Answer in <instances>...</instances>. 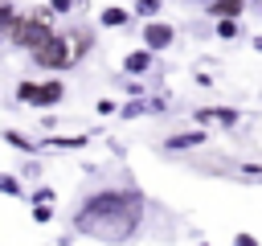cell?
<instances>
[{
    "instance_id": "cb8c5ba5",
    "label": "cell",
    "mask_w": 262,
    "mask_h": 246,
    "mask_svg": "<svg viewBox=\"0 0 262 246\" xmlns=\"http://www.w3.org/2000/svg\"><path fill=\"white\" fill-rule=\"evenodd\" d=\"M201 246H209V242H201Z\"/></svg>"
},
{
    "instance_id": "3957f363",
    "label": "cell",
    "mask_w": 262,
    "mask_h": 246,
    "mask_svg": "<svg viewBox=\"0 0 262 246\" xmlns=\"http://www.w3.org/2000/svg\"><path fill=\"white\" fill-rule=\"evenodd\" d=\"M74 61H78V53H74L70 33H53L49 41H41L33 49V66H41V70H70Z\"/></svg>"
},
{
    "instance_id": "6da1fadb",
    "label": "cell",
    "mask_w": 262,
    "mask_h": 246,
    "mask_svg": "<svg viewBox=\"0 0 262 246\" xmlns=\"http://www.w3.org/2000/svg\"><path fill=\"white\" fill-rule=\"evenodd\" d=\"M147 213V201L139 189L131 184H106L98 193H90L78 209H74V234L106 242V246H123L139 234Z\"/></svg>"
},
{
    "instance_id": "7c38bea8",
    "label": "cell",
    "mask_w": 262,
    "mask_h": 246,
    "mask_svg": "<svg viewBox=\"0 0 262 246\" xmlns=\"http://www.w3.org/2000/svg\"><path fill=\"white\" fill-rule=\"evenodd\" d=\"M127 20H131V8H119V4H111V8L98 12V25L102 29H123Z\"/></svg>"
},
{
    "instance_id": "9c48e42d",
    "label": "cell",
    "mask_w": 262,
    "mask_h": 246,
    "mask_svg": "<svg viewBox=\"0 0 262 246\" xmlns=\"http://www.w3.org/2000/svg\"><path fill=\"white\" fill-rule=\"evenodd\" d=\"M0 139H4L8 148L25 152V156H37V152H41V139H29V135H25V131H16V127H4V131H0Z\"/></svg>"
},
{
    "instance_id": "7402d4cb",
    "label": "cell",
    "mask_w": 262,
    "mask_h": 246,
    "mask_svg": "<svg viewBox=\"0 0 262 246\" xmlns=\"http://www.w3.org/2000/svg\"><path fill=\"white\" fill-rule=\"evenodd\" d=\"M254 53H262V37H258V41H254Z\"/></svg>"
},
{
    "instance_id": "8992f818",
    "label": "cell",
    "mask_w": 262,
    "mask_h": 246,
    "mask_svg": "<svg viewBox=\"0 0 262 246\" xmlns=\"http://www.w3.org/2000/svg\"><path fill=\"white\" fill-rule=\"evenodd\" d=\"M192 119H196V127H209V123H217V127H233L242 115H237L233 107H196Z\"/></svg>"
},
{
    "instance_id": "9a60e30c",
    "label": "cell",
    "mask_w": 262,
    "mask_h": 246,
    "mask_svg": "<svg viewBox=\"0 0 262 246\" xmlns=\"http://www.w3.org/2000/svg\"><path fill=\"white\" fill-rule=\"evenodd\" d=\"M12 20H16V4H12V0H0V33H4V41H8Z\"/></svg>"
},
{
    "instance_id": "e0dca14e",
    "label": "cell",
    "mask_w": 262,
    "mask_h": 246,
    "mask_svg": "<svg viewBox=\"0 0 262 246\" xmlns=\"http://www.w3.org/2000/svg\"><path fill=\"white\" fill-rule=\"evenodd\" d=\"M217 37L221 41H233L237 37V20H217Z\"/></svg>"
},
{
    "instance_id": "ac0fdd59",
    "label": "cell",
    "mask_w": 262,
    "mask_h": 246,
    "mask_svg": "<svg viewBox=\"0 0 262 246\" xmlns=\"http://www.w3.org/2000/svg\"><path fill=\"white\" fill-rule=\"evenodd\" d=\"M33 221H41V225H45V221H53V209H49L45 201H37V205H33Z\"/></svg>"
},
{
    "instance_id": "5bb4252c",
    "label": "cell",
    "mask_w": 262,
    "mask_h": 246,
    "mask_svg": "<svg viewBox=\"0 0 262 246\" xmlns=\"http://www.w3.org/2000/svg\"><path fill=\"white\" fill-rule=\"evenodd\" d=\"M70 41H74V53H78V57H86V53H90V45H94V41H90V29H74V33H70Z\"/></svg>"
},
{
    "instance_id": "5b68a950",
    "label": "cell",
    "mask_w": 262,
    "mask_h": 246,
    "mask_svg": "<svg viewBox=\"0 0 262 246\" xmlns=\"http://www.w3.org/2000/svg\"><path fill=\"white\" fill-rule=\"evenodd\" d=\"M139 37H143V49H151V53H160V49H168V45L176 41V29H172L168 20H147Z\"/></svg>"
},
{
    "instance_id": "603a6c76",
    "label": "cell",
    "mask_w": 262,
    "mask_h": 246,
    "mask_svg": "<svg viewBox=\"0 0 262 246\" xmlns=\"http://www.w3.org/2000/svg\"><path fill=\"white\" fill-rule=\"evenodd\" d=\"M201 4H209V0H201Z\"/></svg>"
},
{
    "instance_id": "ba28073f",
    "label": "cell",
    "mask_w": 262,
    "mask_h": 246,
    "mask_svg": "<svg viewBox=\"0 0 262 246\" xmlns=\"http://www.w3.org/2000/svg\"><path fill=\"white\" fill-rule=\"evenodd\" d=\"M246 4H250V0H209L205 12L217 16V20H237V16L246 12Z\"/></svg>"
},
{
    "instance_id": "52a82bcc",
    "label": "cell",
    "mask_w": 262,
    "mask_h": 246,
    "mask_svg": "<svg viewBox=\"0 0 262 246\" xmlns=\"http://www.w3.org/2000/svg\"><path fill=\"white\" fill-rule=\"evenodd\" d=\"M205 139H209V135H205V127H192V131H176V135H168V139H164V152H196Z\"/></svg>"
},
{
    "instance_id": "8fae6325",
    "label": "cell",
    "mask_w": 262,
    "mask_h": 246,
    "mask_svg": "<svg viewBox=\"0 0 262 246\" xmlns=\"http://www.w3.org/2000/svg\"><path fill=\"white\" fill-rule=\"evenodd\" d=\"M151 57H156L151 49H131V53L123 57V70H127V74H147V70H151Z\"/></svg>"
},
{
    "instance_id": "7a4b0ae2",
    "label": "cell",
    "mask_w": 262,
    "mask_h": 246,
    "mask_svg": "<svg viewBox=\"0 0 262 246\" xmlns=\"http://www.w3.org/2000/svg\"><path fill=\"white\" fill-rule=\"evenodd\" d=\"M49 12L53 8H33V12H16V20H12V29H8V45H16V49H25V53H33L41 41H49L57 29L49 25Z\"/></svg>"
},
{
    "instance_id": "d6986e66",
    "label": "cell",
    "mask_w": 262,
    "mask_h": 246,
    "mask_svg": "<svg viewBox=\"0 0 262 246\" xmlns=\"http://www.w3.org/2000/svg\"><path fill=\"white\" fill-rule=\"evenodd\" d=\"M229 246H262V242H258L254 234H246V230H242V234H233V238H229Z\"/></svg>"
},
{
    "instance_id": "277c9868",
    "label": "cell",
    "mask_w": 262,
    "mask_h": 246,
    "mask_svg": "<svg viewBox=\"0 0 262 246\" xmlns=\"http://www.w3.org/2000/svg\"><path fill=\"white\" fill-rule=\"evenodd\" d=\"M16 98L25 107H57L66 98V82L61 78H49V82H37V78H25L16 82Z\"/></svg>"
},
{
    "instance_id": "2e32d148",
    "label": "cell",
    "mask_w": 262,
    "mask_h": 246,
    "mask_svg": "<svg viewBox=\"0 0 262 246\" xmlns=\"http://www.w3.org/2000/svg\"><path fill=\"white\" fill-rule=\"evenodd\" d=\"M0 193H8V197H20V180H16L12 172H0Z\"/></svg>"
},
{
    "instance_id": "4fadbf2b",
    "label": "cell",
    "mask_w": 262,
    "mask_h": 246,
    "mask_svg": "<svg viewBox=\"0 0 262 246\" xmlns=\"http://www.w3.org/2000/svg\"><path fill=\"white\" fill-rule=\"evenodd\" d=\"M160 8H164V0H135V4H131V16L156 20V16H160Z\"/></svg>"
},
{
    "instance_id": "ffe728a7",
    "label": "cell",
    "mask_w": 262,
    "mask_h": 246,
    "mask_svg": "<svg viewBox=\"0 0 262 246\" xmlns=\"http://www.w3.org/2000/svg\"><path fill=\"white\" fill-rule=\"evenodd\" d=\"M119 111V102H111V98H98V115H115Z\"/></svg>"
},
{
    "instance_id": "30bf717a",
    "label": "cell",
    "mask_w": 262,
    "mask_h": 246,
    "mask_svg": "<svg viewBox=\"0 0 262 246\" xmlns=\"http://www.w3.org/2000/svg\"><path fill=\"white\" fill-rule=\"evenodd\" d=\"M86 144L90 135H53V139H41V152H78Z\"/></svg>"
},
{
    "instance_id": "44dd1931",
    "label": "cell",
    "mask_w": 262,
    "mask_h": 246,
    "mask_svg": "<svg viewBox=\"0 0 262 246\" xmlns=\"http://www.w3.org/2000/svg\"><path fill=\"white\" fill-rule=\"evenodd\" d=\"M49 8H53V12H70V8H74V0H49Z\"/></svg>"
},
{
    "instance_id": "d4e9b609",
    "label": "cell",
    "mask_w": 262,
    "mask_h": 246,
    "mask_svg": "<svg viewBox=\"0 0 262 246\" xmlns=\"http://www.w3.org/2000/svg\"><path fill=\"white\" fill-rule=\"evenodd\" d=\"M0 41H4V33H0Z\"/></svg>"
}]
</instances>
